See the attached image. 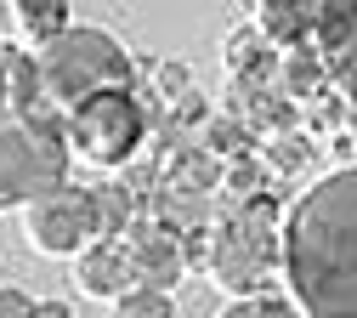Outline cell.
Instances as JSON below:
<instances>
[{
    "mask_svg": "<svg viewBox=\"0 0 357 318\" xmlns=\"http://www.w3.org/2000/svg\"><path fill=\"white\" fill-rule=\"evenodd\" d=\"M278 256L301 318H357V165L329 171L289 205Z\"/></svg>",
    "mask_w": 357,
    "mask_h": 318,
    "instance_id": "1",
    "label": "cell"
},
{
    "mask_svg": "<svg viewBox=\"0 0 357 318\" xmlns=\"http://www.w3.org/2000/svg\"><path fill=\"white\" fill-rule=\"evenodd\" d=\"M34 74H40V108H57V114H74L102 91H130V80H137L125 45L85 23H68L52 45H40Z\"/></svg>",
    "mask_w": 357,
    "mask_h": 318,
    "instance_id": "2",
    "label": "cell"
},
{
    "mask_svg": "<svg viewBox=\"0 0 357 318\" xmlns=\"http://www.w3.org/2000/svg\"><path fill=\"white\" fill-rule=\"evenodd\" d=\"M68 143L52 114L0 120V210L34 205L57 188H68Z\"/></svg>",
    "mask_w": 357,
    "mask_h": 318,
    "instance_id": "3",
    "label": "cell"
},
{
    "mask_svg": "<svg viewBox=\"0 0 357 318\" xmlns=\"http://www.w3.org/2000/svg\"><path fill=\"white\" fill-rule=\"evenodd\" d=\"M278 267H284V256H278V205L266 199V194H255V199H244L227 222L215 227L210 273H215L227 290L255 296Z\"/></svg>",
    "mask_w": 357,
    "mask_h": 318,
    "instance_id": "4",
    "label": "cell"
},
{
    "mask_svg": "<svg viewBox=\"0 0 357 318\" xmlns=\"http://www.w3.org/2000/svg\"><path fill=\"white\" fill-rule=\"evenodd\" d=\"M148 136V114L130 91H102V97L79 103L74 114H63V143L68 154L91 159V165H125L137 154V143Z\"/></svg>",
    "mask_w": 357,
    "mask_h": 318,
    "instance_id": "5",
    "label": "cell"
},
{
    "mask_svg": "<svg viewBox=\"0 0 357 318\" xmlns=\"http://www.w3.org/2000/svg\"><path fill=\"white\" fill-rule=\"evenodd\" d=\"M23 233L40 256H79L85 245L102 239V210H97V194L85 188H57L46 199H34L23 210Z\"/></svg>",
    "mask_w": 357,
    "mask_h": 318,
    "instance_id": "6",
    "label": "cell"
},
{
    "mask_svg": "<svg viewBox=\"0 0 357 318\" xmlns=\"http://www.w3.org/2000/svg\"><path fill=\"white\" fill-rule=\"evenodd\" d=\"M312 34H318V45H324V68L335 74L340 97L351 103V120H357V0L318 6V17H312Z\"/></svg>",
    "mask_w": 357,
    "mask_h": 318,
    "instance_id": "7",
    "label": "cell"
},
{
    "mask_svg": "<svg viewBox=\"0 0 357 318\" xmlns=\"http://www.w3.org/2000/svg\"><path fill=\"white\" fill-rule=\"evenodd\" d=\"M125 250H130V279H137V290L170 296L176 279L188 273V250H182V239H176L170 227H148V233L137 245H125Z\"/></svg>",
    "mask_w": 357,
    "mask_h": 318,
    "instance_id": "8",
    "label": "cell"
},
{
    "mask_svg": "<svg viewBox=\"0 0 357 318\" xmlns=\"http://www.w3.org/2000/svg\"><path fill=\"white\" fill-rule=\"evenodd\" d=\"M74 279L85 296H125V290H137V279H130V250L114 245V239H97V245H85L74 256Z\"/></svg>",
    "mask_w": 357,
    "mask_h": 318,
    "instance_id": "9",
    "label": "cell"
},
{
    "mask_svg": "<svg viewBox=\"0 0 357 318\" xmlns=\"http://www.w3.org/2000/svg\"><path fill=\"white\" fill-rule=\"evenodd\" d=\"M40 114V74L34 57L17 45H0V120H29Z\"/></svg>",
    "mask_w": 357,
    "mask_h": 318,
    "instance_id": "10",
    "label": "cell"
},
{
    "mask_svg": "<svg viewBox=\"0 0 357 318\" xmlns=\"http://www.w3.org/2000/svg\"><path fill=\"white\" fill-rule=\"evenodd\" d=\"M12 17H17V29H23L34 45H52V40L68 29V6H63V0H17Z\"/></svg>",
    "mask_w": 357,
    "mask_h": 318,
    "instance_id": "11",
    "label": "cell"
},
{
    "mask_svg": "<svg viewBox=\"0 0 357 318\" xmlns=\"http://www.w3.org/2000/svg\"><path fill=\"white\" fill-rule=\"evenodd\" d=\"M215 318H301V312L284 296H238L233 307H221Z\"/></svg>",
    "mask_w": 357,
    "mask_h": 318,
    "instance_id": "12",
    "label": "cell"
},
{
    "mask_svg": "<svg viewBox=\"0 0 357 318\" xmlns=\"http://www.w3.org/2000/svg\"><path fill=\"white\" fill-rule=\"evenodd\" d=\"M114 318H176V307H170V296H159V290H125V296L114 301Z\"/></svg>",
    "mask_w": 357,
    "mask_h": 318,
    "instance_id": "13",
    "label": "cell"
},
{
    "mask_svg": "<svg viewBox=\"0 0 357 318\" xmlns=\"http://www.w3.org/2000/svg\"><path fill=\"white\" fill-rule=\"evenodd\" d=\"M261 17H266V29H273V34L295 40V34H301V17H312V12H306V6H266Z\"/></svg>",
    "mask_w": 357,
    "mask_h": 318,
    "instance_id": "14",
    "label": "cell"
},
{
    "mask_svg": "<svg viewBox=\"0 0 357 318\" xmlns=\"http://www.w3.org/2000/svg\"><path fill=\"white\" fill-rule=\"evenodd\" d=\"M0 318H34V296L17 290V284H6V290H0Z\"/></svg>",
    "mask_w": 357,
    "mask_h": 318,
    "instance_id": "15",
    "label": "cell"
},
{
    "mask_svg": "<svg viewBox=\"0 0 357 318\" xmlns=\"http://www.w3.org/2000/svg\"><path fill=\"white\" fill-rule=\"evenodd\" d=\"M289 85L312 91V85H318V63H312V57H289Z\"/></svg>",
    "mask_w": 357,
    "mask_h": 318,
    "instance_id": "16",
    "label": "cell"
},
{
    "mask_svg": "<svg viewBox=\"0 0 357 318\" xmlns=\"http://www.w3.org/2000/svg\"><path fill=\"white\" fill-rule=\"evenodd\" d=\"M34 318H74L63 301H34Z\"/></svg>",
    "mask_w": 357,
    "mask_h": 318,
    "instance_id": "17",
    "label": "cell"
}]
</instances>
